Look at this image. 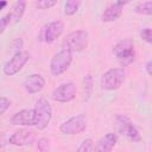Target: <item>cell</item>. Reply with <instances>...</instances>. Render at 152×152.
Listing matches in <instances>:
<instances>
[{"label":"cell","mask_w":152,"mask_h":152,"mask_svg":"<svg viewBox=\"0 0 152 152\" xmlns=\"http://www.w3.org/2000/svg\"><path fill=\"white\" fill-rule=\"evenodd\" d=\"M126 72L122 68H112L107 70L101 77V87L104 90L119 89L125 82Z\"/></svg>","instance_id":"cell-1"},{"label":"cell","mask_w":152,"mask_h":152,"mask_svg":"<svg viewBox=\"0 0 152 152\" xmlns=\"http://www.w3.org/2000/svg\"><path fill=\"white\" fill-rule=\"evenodd\" d=\"M72 61V52L68 49H62L58 51L50 62V71L53 76H59L61 74L65 72Z\"/></svg>","instance_id":"cell-2"},{"label":"cell","mask_w":152,"mask_h":152,"mask_svg":"<svg viewBox=\"0 0 152 152\" xmlns=\"http://www.w3.org/2000/svg\"><path fill=\"white\" fill-rule=\"evenodd\" d=\"M113 53L116 56V58L122 65L131 64L132 62H134V58H135L133 42L128 38L118 42L113 48Z\"/></svg>","instance_id":"cell-3"},{"label":"cell","mask_w":152,"mask_h":152,"mask_svg":"<svg viewBox=\"0 0 152 152\" xmlns=\"http://www.w3.org/2000/svg\"><path fill=\"white\" fill-rule=\"evenodd\" d=\"M34 114H36V127L38 129H44L51 118H52V109L49 103V101L45 97H40L34 107Z\"/></svg>","instance_id":"cell-4"},{"label":"cell","mask_w":152,"mask_h":152,"mask_svg":"<svg viewBox=\"0 0 152 152\" xmlns=\"http://www.w3.org/2000/svg\"><path fill=\"white\" fill-rule=\"evenodd\" d=\"M88 32L84 30H77L69 33L64 40L65 49L70 50L71 52H78L87 48L88 45Z\"/></svg>","instance_id":"cell-5"},{"label":"cell","mask_w":152,"mask_h":152,"mask_svg":"<svg viewBox=\"0 0 152 152\" xmlns=\"http://www.w3.org/2000/svg\"><path fill=\"white\" fill-rule=\"evenodd\" d=\"M86 128H87V119L83 114L72 116L66 121H64L63 124H61L59 126V131L63 134H69V135L80 134Z\"/></svg>","instance_id":"cell-6"},{"label":"cell","mask_w":152,"mask_h":152,"mask_svg":"<svg viewBox=\"0 0 152 152\" xmlns=\"http://www.w3.org/2000/svg\"><path fill=\"white\" fill-rule=\"evenodd\" d=\"M30 59V53L26 51H19L13 55V57L5 64L4 66V74L6 76H13L18 74L23 66L28 62Z\"/></svg>","instance_id":"cell-7"},{"label":"cell","mask_w":152,"mask_h":152,"mask_svg":"<svg viewBox=\"0 0 152 152\" xmlns=\"http://www.w3.org/2000/svg\"><path fill=\"white\" fill-rule=\"evenodd\" d=\"M116 124H118L119 132L122 133V134H125L131 141L139 142L141 140V135H140L138 128L131 122V120L126 115H118Z\"/></svg>","instance_id":"cell-8"},{"label":"cell","mask_w":152,"mask_h":152,"mask_svg":"<svg viewBox=\"0 0 152 152\" xmlns=\"http://www.w3.org/2000/svg\"><path fill=\"white\" fill-rule=\"evenodd\" d=\"M56 102H70L76 97V86L74 82H66L57 87L51 95Z\"/></svg>","instance_id":"cell-9"},{"label":"cell","mask_w":152,"mask_h":152,"mask_svg":"<svg viewBox=\"0 0 152 152\" xmlns=\"http://www.w3.org/2000/svg\"><path fill=\"white\" fill-rule=\"evenodd\" d=\"M12 125H20V126H36V114L34 109H23L17 112L11 116Z\"/></svg>","instance_id":"cell-10"},{"label":"cell","mask_w":152,"mask_h":152,"mask_svg":"<svg viewBox=\"0 0 152 152\" xmlns=\"http://www.w3.org/2000/svg\"><path fill=\"white\" fill-rule=\"evenodd\" d=\"M33 142H34V133L25 128L15 131L10 137V144L14 146H27V145H32Z\"/></svg>","instance_id":"cell-11"},{"label":"cell","mask_w":152,"mask_h":152,"mask_svg":"<svg viewBox=\"0 0 152 152\" xmlns=\"http://www.w3.org/2000/svg\"><path fill=\"white\" fill-rule=\"evenodd\" d=\"M45 86V80L39 74L28 75L24 81V88L28 94H37L39 93Z\"/></svg>","instance_id":"cell-12"},{"label":"cell","mask_w":152,"mask_h":152,"mask_svg":"<svg viewBox=\"0 0 152 152\" xmlns=\"http://www.w3.org/2000/svg\"><path fill=\"white\" fill-rule=\"evenodd\" d=\"M63 30H64V24L62 21H59V20L51 21L44 28V42L45 43L55 42L62 34Z\"/></svg>","instance_id":"cell-13"},{"label":"cell","mask_w":152,"mask_h":152,"mask_svg":"<svg viewBox=\"0 0 152 152\" xmlns=\"http://www.w3.org/2000/svg\"><path fill=\"white\" fill-rule=\"evenodd\" d=\"M127 1H116L114 4H112L103 13H102V21L104 23H110V21H114L116 19H119L121 15H122V12H124V5H126Z\"/></svg>","instance_id":"cell-14"},{"label":"cell","mask_w":152,"mask_h":152,"mask_svg":"<svg viewBox=\"0 0 152 152\" xmlns=\"http://www.w3.org/2000/svg\"><path fill=\"white\" fill-rule=\"evenodd\" d=\"M116 140L118 138L115 133H108L97 141L93 152H112L116 144Z\"/></svg>","instance_id":"cell-15"},{"label":"cell","mask_w":152,"mask_h":152,"mask_svg":"<svg viewBox=\"0 0 152 152\" xmlns=\"http://www.w3.org/2000/svg\"><path fill=\"white\" fill-rule=\"evenodd\" d=\"M25 7H26V1L25 0H18L13 4L12 6V11L8 13L10 20L13 23H17L21 19L24 12H25Z\"/></svg>","instance_id":"cell-16"},{"label":"cell","mask_w":152,"mask_h":152,"mask_svg":"<svg viewBox=\"0 0 152 152\" xmlns=\"http://www.w3.org/2000/svg\"><path fill=\"white\" fill-rule=\"evenodd\" d=\"M80 5H81L80 0H69V1H66L65 5H64V13L66 15H74L78 11Z\"/></svg>","instance_id":"cell-17"},{"label":"cell","mask_w":152,"mask_h":152,"mask_svg":"<svg viewBox=\"0 0 152 152\" xmlns=\"http://www.w3.org/2000/svg\"><path fill=\"white\" fill-rule=\"evenodd\" d=\"M135 12L144 15H151L152 14V1H144L139 2L135 6Z\"/></svg>","instance_id":"cell-18"},{"label":"cell","mask_w":152,"mask_h":152,"mask_svg":"<svg viewBox=\"0 0 152 152\" xmlns=\"http://www.w3.org/2000/svg\"><path fill=\"white\" fill-rule=\"evenodd\" d=\"M83 86H84V95H86V99L88 100L90 94H91V90H93V77L90 74H88L84 80H83Z\"/></svg>","instance_id":"cell-19"},{"label":"cell","mask_w":152,"mask_h":152,"mask_svg":"<svg viewBox=\"0 0 152 152\" xmlns=\"http://www.w3.org/2000/svg\"><path fill=\"white\" fill-rule=\"evenodd\" d=\"M94 151V142L90 138L83 140V142L78 146L76 152H93Z\"/></svg>","instance_id":"cell-20"},{"label":"cell","mask_w":152,"mask_h":152,"mask_svg":"<svg viewBox=\"0 0 152 152\" xmlns=\"http://www.w3.org/2000/svg\"><path fill=\"white\" fill-rule=\"evenodd\" d=\"M56 4H57L56 0H39V1L36 2L37 7L40 8V10H48V8H51V7H53Z\"/></svg>","instance_id":"cell-21"},{"label":"cell","mask_w":152,"mask_h":152,"mask_svg":"<svg viewBox=\"0 0 152 152\" xmlns=\"http://www.w3.org/2000/svg\"><path fill=\"white\" fill-rule=\"evenodd\" d=\"M140 36H141V39L145 40L146 43H148V44L152 43V32H151V28L150 27L142 28L141 32H140Z\"/></svg>","instance_id":"cell-22"},{"label":"cell","mask_w":152,"mask_h":152,"mask_svg":"<svg viewBox=\"0 0 152 152\" xmlns=\"http://www.w3.org/2000/svg\"><path fill=\"white\" fill-rule=\"evenodd\" d=\"M37 146H38V150L40 152H48L49 151V147H50V144H49V140L46 138H40L38 140Z\"/></svg>","instance_id":"cell-23"},{"label":"cell","mask_w":152,"mask_h":152,"mask_svg":"<svg viewBox=\"0 0 152 152\" xmlns=\"http://www.w3.org/2000/svg\"><path fill=\"white\" fill-rule=\"evenodd\" d=\"M10 104H11V102H10V100H8L7 97L0 96V116L8 109Z\"/></svg>","instance_id":"cell-24"},{"label":"cell","mask_w":152,"mask_h":152,"mask_svg":"<svg viewBox=\"0 0 152 152\" xmlns=\"http://www.w3.org/2000/svg\"><path fill=\"white\" fill-rule=\"evenodd\" d=\"M10 17H8V14L7 15H5V17H2L1 19H0V36L4 33V31L6 30V27H7V25L10 24Z\"/></svg>","instance_id":"cell-25"},{"label":"cell","mask_w":152,"mask_h":152,"mask_svg":"<svg viewBox=\"0 0 152 152\" xmlns=\"http://www.w3.org/2000/svg\"><path fill=\"white\" fill-rule=\"evenodd\" d=\"M11 46H12V49H15L17 52H19V49L23 46V40H21L20 38H15V39L12 42Z\"/></svg>","instance_id":"cell-26"},{"label":"cell","mask_w":152,"mask_h":152,"mask_svg":"<svg viewBox=\"0 0 152 152\" xmlns=\"http://www.w3.org/2000/svg\"><path fill=\"white\" fill-rule=\"evenodd\" d=\"M146 71H147V75H152V62L151 61H148L147 63H146Z\"/></svg>","instance_id":"cell-27"},{"label":"cell","mask_w":152,"mask_h":152,"mask_svg":"<svg viewBox=\"0 0 152 152\" xmlns=\"http://www.w3.org/2000/svg\"><path fill=\"white\" fill-rule=\"evenodd\" d=\"M5 142H6V140H5V134L0 132V148H2V147L5 146Z\"/></svg>","instance_id":"cell-28"},{"label":"cell","mask_w":152,"mask_h":152,"mask_svg":"<svg viewBox=\"0 0 152 152\" xmlns=\"http://www.w3.org/2000/svg\"><path fill=\"white\" fill-rule=\"evenodd\" d=\"M6 6H7V1H5V0H0V11H2Z\"/></svg>","instance_id":"cell-29"}]
</instances>
